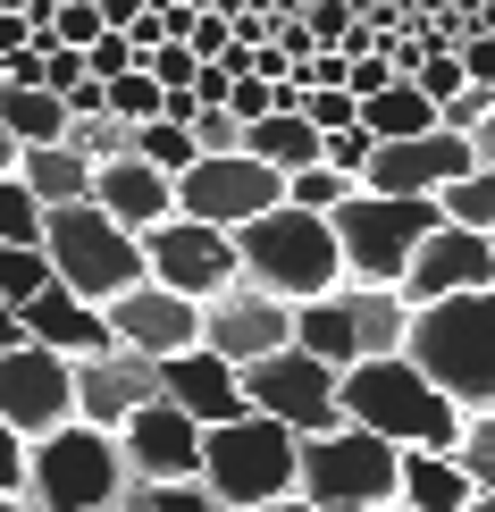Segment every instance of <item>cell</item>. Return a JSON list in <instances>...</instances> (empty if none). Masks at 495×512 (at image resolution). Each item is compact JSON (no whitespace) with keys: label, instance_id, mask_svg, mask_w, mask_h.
<instances>
[{"label":"cell","instance_id":"60d3db41","mask_svg":"<svg viewBox=\"0 0 495 512\" xmlns=\"http://www.w3.org/2000/svg\"><path fill=\"white\" fill-rule=\"evenodd\" d=\"M303 26H311V51H344V42H353V9H344V0H311Z\"/></svg>","mask_w":495,"mask_h":512},{"label":"cell","instance_id":"8992f818","mask_svg":"<svg viewBox=\"0 0 495 512\" xmlns=\"http://www.w3.org/2000/svg\"><path fill=\"white\" fill-rule=\"evenodd\" d=\"M294 462H303V437L286 429V420H269V412H235L219 420V429H202V487L219 496L227 512L235 504H277V496H294Z\"/></svg>","mask_w":495,"mask_h":512},{"label":"cell","instance_id":"277c9868","mask_svg":"<svg viewBox=\"0 0 495 512\" xmlns=\"http://www.w3.org/2000/svg\"><path fill=\"white\" fill-rule=\"evenodd\" d=\"M403 487V445L361 429V420H336V429L303 437V462H294V496L319 512H378L395 504Z\"/></svg>","mask_w":495,"mask_h":512},{"label":"cell","instance_id":"6da1fadb","mask_svg":"<svg viewBox=\"0 0 495 512\" xmlns=\"http://www.w3.org/2000/svg\"><path fill=\"white\" fill-rule=\"evenodd\" d=\"M336 395H344V420H361V429H378L395 445H428V454H454L462 445V403L445 395L412 353L353 361V370L336 378Z\"/></svg>","mask_w":495,"mask_h":512},{"label":"cell","instance_id":"db71d44e","mask_svg":"<svg viewBox=\"0 0 495 512\" xmlns=\"http://www.w3.org/2000/svg\"><path fill=\"white\" fill-rule=\"evenodd\" d=\"M235 512H319V504H303V496H277V504H235Z\"/></svg>","mask_w":495,"mask_h":512},{"label":"cell","instance_id":"816d5d0a","mask_svg":"<svg viewBox=\"0 0 495 512\" xmlns=\"http://www.w3.org/2000/svg\"><path fill=\"white\" fill-rule=\"evenodd\" d=\"M9 345H26V311H17L9 294H0V353H9Z\"/></svg>","mask_w":495,"mask_h":512},{"label":"cell","instance_id":"1f68e13d","mask_svg":"<svg viewBox=\"0 0 495 512\" xmlns=\"http://www.w3.org/2000/svg\"><path fill=\"white\" fill-rule=\"evenodd\" d=\"M51 277H59V269H51V252H42V244H0V294H9L17 311H26Z\"/></svg>","mask_w":495,"mask_h":512},{"label":"cell","instance_id":"d4e9b609","mask_svg":"<svg viewBox=\"0 0 495 512\" xmlns=\"http://www.w3.org/2000/svg\"><path fill=\"white\" fill-rule=\"evenodd\" d=\"M244 152H252V160H269V168H311L319 152H328V135H319L303 110H286V101H277L269 118H252V126H244Z\"/></svg>","mask_w":495,"mask_h":512},{"label":"cell","instance_id":"8fae6325","mask_svg":"<svg viewBox=\"0 0 495 512\" xmlns=\"http://www.w3.org/2000/svg\"><path fill=\"white\" fill-rule=\"evenodd\" d=\"M143 269L160 277V286L193 294V303H210V294H227L244 261H235V236L210 219H185V210H168L160 227H143Z\"/></svg>","mask_w":495,"mask_h":512},{"label":"cell","instance_id":"e0dca14e","mask_svg":"<svg viewBox=\"0 0 495 512\" xmlns=\"http://www.w3.org/2000/svg\"><path fill=\"white\" fill-rule=\"evenodd\" d=\"M462 168H479L470 135H454V126H428V135L378 143L370 168H361V185H370V194H437V185H454Z\"/></svg>","mask_w":495,"mask_h":512},{"label":"cell","instance_id":"ee69618b","mask_svg":"<svg viewBox=\"0 0 495 512\" xmlns=\"http://www.w3.org/2000/svg\"><path fill=\"white\" fill-rule=\"evenodd\" d=\"M462 84H470V76H462V51H428V59H420V93L437 101V110L462 93Z\"/></svg>","mask_w":495,"mask_h":512},{"label":"cell","instance_id":"7bdbcfd3","mask_svg":"<svg viewBox=\"0 0 495 512\" xmlns=\"http://www.w3.org/2000/svg\"><path fill=\"white\" fill-rule=\"evenodd\" d=\"M84 59H93V76H101V84H110V76H126V68H143L135 34H110V26L93 34V51H84Z\"/></svg>","mask_w":495,"mask_h":512},{"label":"cell","instance_id":"11a10c76","mask_svg":"<svg viewBox=\"0 0 495 512\" xmlns=\"http://www.w3.org/2000/svg\"><path fill=\"white\" fill-rule=\"evenodd\" d=\"M261 9H277V17H303V9H311V0H261Z\"/></svg>","mask_w":495,"mask_h":512},{"label":"cell","instance_id":"7c38bea8","mask_svg":"<svg viewBox=\"0 0 495 512\" xmlns=\"http://www.w3.org/2000/svg\"><path fill=\"white\" fill-rule=\"evenodd\" d=\"M0 420H9L17 437H51L59 420H76V361L59 345H42V336H26V345L0 353Z\"/></svg>","mask_w":495,"mask_h":512},{"label":"cell","instance_id":"52a82bcc","mask_svg":"<svg viewBox=\"0 0 495 512\" xmlns=\"http://www.w3.org/2000/svg\"><path fill=\"white\" fill-rule=\"evenodd\" d=\"M328 219H336V244H344V277L353 286H395L445 210H437V194H370V185H353Z\"/></svg>","mask_w":495,"mask_h":512},{"label":"cell","instance_id":"ac0fdd59","mask_svg":"<svg viewBox=\"0 0 495 512\" xmlns=\"http://www.w3.org/2000/svg\"><path fill=\"white\" fill-rule=\"evenodd\" d=\"M160 395V361L135 353V345H110V353H84L76 361V420H93V429H118L135 403Z\"/></svg>","mask_w":495,"mask_h":512},{"label":"cell","instance_id":"d6986e66","mask_svg":"<svg viewBox=\"0 0 495 512\" xmlns=\"http://www.w3.org/2000/svg\"><path fill=\"white\" fill-rule=\"evenodd\" d=\"M160 395H168V403H185L202 429H219V420L244 412V370H235L227 353H210V345H185V353H168V361H160Z\"/></svg>","mask_w":495,"mask_h":512},{"label":"cell","instance_id":"c3c4849f","mask_svg":"<svg viewBox=\"0 0 495 512\" xmlns=\"http://www.w3.org/2000/svg\"><path fill=\"white\" fill-rule=\"evenodd\" d=\"M93 34H101V0H59V42L93 51Z\"/></svg>","mask_w":495,"mask_h":512},{"label":"cell","instance_id":"5bb4252c","mask_svg":"<svg viewBox=\"0 0 495 512\" xmlns=\"http://www.w3.org/2000/svg\"><path fill=\"white\" fill-rule=\"evenodd\" d=\"M118 454H126V479H202V420L185 403H135L118 420Z\"/></svg>","mask_w":495,"mask_h":512},{"label":"cell","instance_id":"ba28073f","mask_svg":"<svg viewBox=\"0 0 495 512\" xmlns=\"http://www.w3.org/2000/svg\"><path fill=\"white\" fill-rule=\"evenodd\" d=\"M42 252H51L59 286L93 294V303H110V294H126L135 277H152V269H143V236H135V227H118L93 194L42 210Z\"/></svg>","mask_w":495,"mask_h":512},{"label":"cell","instance_id":"30bf717a","mask_svg":"<svg viewBox=\"0 0 495 512\" xmlns=\"http://www.w3.org/2000/svg\"><path fill=\"white\" fill-rule=\"evenodd\" d=\"M286 202V168H269V160H252V152H202L177 177V210L185 219H210V227H244V219H261V210Z\"/></svg>","mask_w":495,"mask_h":512},{"label":"cell","instance_id":"ffe728a7","mask_svg":"<svg viewBox=\"0 0 495 512\" xmlns=\"http://www.w3.org/2000/svg\"><path fill=\"white\" fill-rule=\"evenodd\" d=\"M26 336H42V345H59L68 361H84V353H110L118 336H110V311L93 303V294H76V286H42L34 303H26Z\"/></svg>","mask_w":495,"mask_h":512},{"label":"cell","instance_id":"4dcf8cb0","mask_svg":"<svg viewBox=\"0 0 495 512\" xmlns=\"http://www.w3.org/2000/svg\"><path fill=\"white\" fill-rule=\"evenodd\" d=\"M135 152L152 160V168H168V177H185V168L202 160V143H193L185 118H143V126H135Z\"/></svg>","mask_w":495,"mask_h":512},{"label":"cell","instance_id":"74e56055","mask_svg":"<svg viewBox=\"0 0 495 512\" xmlns=\"http://www.w3.org/2000/svg\"><path fill=\"white\" fill-rule=\"evenodd\" d=\"M193 143H202V152H244V118L219 110V101H202V110H193Z\"/></svg>","mask_w":495,"mask_h":512},{"label":"cell","instance_id":"5b68a950","mask_svg":"<svg viewBox=\"0 0 495 512\" xmlns=\"http://www.w3.org/2000/svg\"><path fill=\"white\" fill-rule=\"evenodd\" d=\"M26 496H34L42 512H118V496H126L118 429L59 420L51 437H34V445H26Z\"/></svg>","mask_w":495,"mask_h":512},{"label":"cell","instance_id":"7a4b0ae2","mask_svg":"<svg viewBox=\"0 0 495 512\" xmlns=\"http://www.w3.org/2000/svg\"><path fill=\"white\" fill-rule=\"evenodd\" d=\"M403 353H412L420 370L462 403V412H495V286H470V294H445V303H420Z\"/></svg>","mask_w":495,"mask_h":512},{"label":"cell","instance_id":"681fc988","mask_svg":"<svg viewBox=\"0 0 495 512\" xmlns=\"http://www.w3.org/2000/svg\"><path fill=\"white\" fill-rule=\"evenodd\" d=\"M0 496H26V437L0 420Z\"/></svg>","mask_w":495,"mask_h":512},{"label":"cell","instance_id":"f5cc1de1","mask_svg":"<svg viewBox=\"0 0 495 512\" xmlns=\"http://www.w3.org/2000/svg\"><path fill=\"white\" fill-rule=\"evenodd\" d=\"M470 152H479V160H487V168H495V110H487V118H479V126H470Z\"/></svg>","mask_w":495,"mask_h":512},{"label":"cell","instance_id":"83f0119b","mask_svg":"<svg viewBox=\"0 0 495 512\" xmlns=\"http://www.w3.org/2000/svg\"><path fill=\"white\" fill-rule=\"evenodd\" d=\"M68 152H84L93 168H110L135 152V118H118V110H76L68 118Z\"/></svg>","mask_w":495,"mask_h":512},{"label":"cell","instance_id":"6f0895ef","mask_svg":"<svg viewBox=\"0 0 495 512\" xmlns=\"http://www.w3.org/2000/svg\"><path fill=\"white\" fill-rule=\"evenodd\" d=\"M462 512H495V487H479V496H470V504H462Z\"/></svg>","mask_w":495,"mask_h":512},{"label":"cell","instance_id":"e575fe53","mask_svg":"<svg viewBox=\"0 0 495 512\" xmlns=\"http://www.w3.org/2000/svg\"><path fill=\"white\" fill-rule=\"evenodd\" d=\"M361 177H344V168L328 160H311V168H286V202H303V210H336L344 194H353Z\"/></svg>","mask_w":495,"mask_h":512},{"label":"cell","instance_id":"7402d4cb","mask_svg":"<svg viewBox=\"0 0 495 512\" xmlns=\"http://www.w3.org/2000/svg\"><path fill=\"white\" fill-rule=\"evenodd\" d=\"M294 345L319 353L328 370H353L361 361V319H353V286H328L311 303H294Z\"/></svg>","mask_w":495,"mask_h":512},{"label":"cell","instance_id":"836d02e7","mask_svg":"<svg viewBox=\"0 0 495 512\" xmlns=\"http://www.w3.org/2000/svg\"><path fill=\"white\" fill-rule=\"evenodd\" d=\"M160 101H168V93H160V76H152V68H126V76L101 84V110H118V118H135V126H143V118H160Z\"/></svg>","mask_w":495,"mask_h":512},{"label":"cell","instance_id":"ab89813d","mask_svg":"<svg viewBox=\"0 0 495 512\" xmlns=\"http://www.w3.org/2000/svg\"><path fill=\"white\" fill-rule=\"evenodd\" d=\"M370 152H378V135H370V126H336V135H328V152H319V160H328V168H344V177H361V168H370Z\"/></svg>","mask_w":495,"mask_h":512},{"label":"cell","instance_id":"9f6ffc18","mask_svg":"<svg viewBox=\"0 0 495 512\" xmlns=\"http://www.w3.org/2000/svg\"><path fill=\"white\" fill-rule=\"evenodd\" d=\"M0 168H17V135H9V126H0Z\"/></svg>","mask_w":495,"mask_h":512},{"label":"cell","instance_id":"f35d334b","mask_svg":"<svg viewBox=\"0 0 495 512\" xmlns=\"http://www.w3.org/2000/svg\"><path fill=\"white\" fill-rule=\"evenodd\" d=\"M42 84H51V93L68 101L76 84H93V59H84L76 42H51V51H42Z\"/></svg>","mask_w":495,"mask_h":512},{"label":"cell","instance_id":"8d00e7d4","mask_svg":"<svg viewBox=\"0 0 495 512\" xmlns=\"http://www.w3.org/2000/svg\"><path fill=\"white\" fill-rule=\"evenodd\" d=\"M294 110H303V118L319 126V135H336V126H353V118H361V101L344 93V84H311V93L294 101Z\"/></svg>","mask_w":495,"mask_h":512},{"label":"cell","instance_id":"f907efd6","mask_svg":"<svg viewBox=\"0 0 495 512\" xmlns=\"http://www.w3.org/2000/svg\"><path fill=\"white\" fill-rule=\"evenodd\" d=\"M143 9H152V0H101V26H110V34H135Z\"/></svg>","mask_w":495,"mask_h":512},{"label":"cell","instance_id":"4316f807","mask_svg":"<svg viewBox=\"0 0 495 512\" xmlns=\"http://www.w3.org/2000/svg\"><path fill=\"white\" fill-rule=\"evenodd\" d=\"M361 126H370L378 143H395V135H428V126H437V101L420 93V76H395L386 93L361 101Z\"/></svg>","mask_w":495,"mask_h":512},{"label":"cell","instance_id":"91938a15","mask_svg":"<svg viewBox=\"0 0 495 512\" xmlns=\"http://www.w3.org/2000/svg\"><path fill=\"white\" fill-rule=\"evenodd\" d=\"M378 512H412V504H403V496H395V504H378Z\"/></svg>","mask_w":495,"mask_h":512},{"label":"cell","instance_id":"f6af8a7d","mask_svg":"<svg viewBox=\"0 0 495 512\" xmlns=\"http://www.w3.org/2000/svg\"><path fill=\"white\" fill-rule=\"evenodd\" d=\"M227 110L244 118V126H252V118H269V110H277V84H269L261 68H244V76L227 84Z\"/></svg>","mask_w":495,"mask_h":512},{"label":"cell","instance_id":"94428289","mask_svg":"<svg viewBox=\"0 0 495 512\" xmlns=\"http://www.w3.org/2000/svg\"><path fill=\"white\" fill-rule=\"evenodd\" d=\"M0 9H26V0H0Z\"/></svg>","mask_w":495,"mask_h":512},{"label":"cell","instance_id":"603a6c76","mask_svg":"<svg viewBox=\"0 0 495 512\" xmlns=\"http://www.w3.org/2000/svg\"><path fill=\"white\" fill-rule=\"evenodd\" d=\"M412 512H462L479 487H470V471L454 454H428V445H403V487H395Z\"/></svg>","mask_w":495,"mask_h":512},{"label":"cell","instance_id":"484cf974","mask_svg":"<svg viewBox=\"0 0 495 512\" xmlns=\"http://www.w3.org/2000/svg\"><path fill=\"white\" fill-rule=\"evenodd\" d=\"M68 101L51 93V84H9L0 76V126H9L17 135V152H26V143H68Z\"/></svg>","mask_w":495,"mask_h":512},{"label":"cell","instance_id":"2e32d148","mask_svg":"<svg viewBox=\"0 0 495 512\" xmlns=\"http://www.w3.org/2000/svg\"><path fill=\"white\" fill-rule=\"evenodd\" d=\"M403 303H445V294H470V286H495V236H479V227H454L437 219L428 227V244L412 252V269L395 277Z\"/></svg>","mask_w":495,"mask_h":512},{"label":"cell","instance_id":"f1b7e54d","mask_svg":"<svg viewBox=\"0 0 495 512\" xmlns=\"http://www.w3.org/2000/svg\"><path fill=\"white\" fill-rule=\"evenodd\" d=\"M437 210L454 227H479V236H495V168L479 160V168H462L454 185H437Z\"/></svg>","mask_w":495,"mask_h":512},{"label":"cell","instance_id":"3957f363","mask_svg":"<svg viewBox=\"0 0 495 512\" xmlns=\"http://www.w3.org/2000/svg\"><path fill=\"white\" fill-rule=\"evenodd\" d=\"M235 261H244L252 286L286 294V303H311V294L344 286V244H336V219L328 210H303V202H277L261 219L235 227Z\"/></svg>","mask_w":495,"mask_h":512},{"label":"cell","instance_id":"9a60e30c","mask_svg":"<svg viewBox=\"0 0 495 512\" xmlns=\"http://www.w3.org/2000/svg\"><path fill=\"white\" fill-rule=\"evenodd\" d=\"M101 311H110V336H118V345H135V353H152V361L202 345V303L177 294V286H160V277H135V286L110 294Z\"/></svg>","mask_w":495,"mask_h":512},{"label":"cell","instance_id":"b9f144b4","mask_svg":"<svg viewBox=\"0 0 495 512\" xmlns=\"http://www.w3.org/2000/svg\"><path fill=\"white\" fill-rule=\"evenodd\" d=\"M403 68H395V42H378V51H353V101H370V93H386V84H395Z\"/></svg>","mask_w":495,"mask_h":512},{"label":"cell","instance_id":"4fadbf2b","mask_svg":"<svg viewBox=\"0 0 495 512\" xmlns=\"http://www.w3.org/2000/svg\"><path fill=\"white\" fill-rule=\"evenodd\" d=\"M202 345L227 353L235 370H244V361L294 345V303H286V294H269V286H252V277H235L227 294H210V303H202Z\"/></svg>","mask_w":495,"mask_h":512},{"label":"cell","instance_id":"d590c367","mask_svg":"<svg viewBox=\"0 0 495 512\" xmlns=\"http://www.w3.org/2000/svg\"><path fill=\"white\" fill-rule=\"evenodd\" d=\"M454 462L470 471V487H495V412H462V445Z\"/></svg>","mask_w":495,"mask_h":512},{"label":"cell","instance_id":"f546056e","mask_svg":"<svg viewBox=\"0 0 495 512\" xmlns=\"http://www.w3.org/2000/svg\"><path fill=\"white\" fill-rule=\"evenodd\" d=\"M118 512H227L202 479H126Z\"/></svg>","mask_w":495,"mask_h":512},{"label":"cell","instance_id":"cb8c5ba5","mask_svg":"<svg viewBox=\"0 0 495 512\" xmlns=\"http://www.w3.org/2000/svg\"><path fill=\"white\" fill-rule=\"evenodd\" d=\"M17 177H26V194H34L42 210L93 194V160L68 152V143H26V152H17Z\"/></svg>","mask_w":495,"mask_h":512},{"label":"cell","instance_id":"bcb514c9","mask_svg":"<svg viewBox=\"0 0 495 512\" xmlns=\"http://www.w3.org/2000/svg\"><path fill=\"white\" fill-rule=\"evenodd\" d=\"M487 110H495V84H462V93H454V101L437 110V126H454V135H470V126H479Z\"/></svg>","mask_w":495,"mask_h":512},{"label":"cell","instance_id":"680465c9","mask_svg":"<svg viewBox=\"0 0 495 512\" xmlns=\"http://www.w3.org/2000/svg\"><path fill=\"white\" fill-rule=\"evenodd\" d=\"M0 512H42V504L34 496H0Z\"/></svg>","mask_w":495,"mask_h":512},{"label":"cell","instance_id":"7dc6e473","mask_svg":"<svg viewBox=\"0 0 495 512\" xmlns=\"http://www.w3.org/2000/svg\"><path fill=\"white\" fill-rule=\"evenodd\" d=\"M454 51H462V76L470 84H495V26H470Z\"/></svg>","mask_w":495,"mask_h":512},{"label":"cell","instance_id":"44dd1931","mask_svg":"<svg viewBox=\"0 0 495 512\" xmlns=\"http://www.w3.org/2000/svg\"><path fill=\"white\" fill-rule=\"evenodd\" d=\"M93 202L110 210L118 227H160L168 210H177V177H168V168H152L143 152H126V160H110V168H93Z\"/></svg>","mask_w":495,"mask_h":512},{"label":"cell","instance_id":"9c48e42d","mask_svg":"<svg viewBox=\"0 0 495 512\" xmlns=\"http://www.w3.org/2000/svg\"><path fill=\"white\" fill-rule=\"evenodd\" d=\"M336 378H344V370H328L319 353L277 345V353H261V361H244V403H252V412H269V420H286L294 437H319V429H336V420H344Z\"/></svg>","mask_w":495,"mask_h":512},{"label":"cell","instance_id":"d6a6232c","mask_svg":"<svg viewBox=\"0 0 495 512\" xmlns=\"http://www.w3.org/2000/svg\"><path fill=\"white\" fill-rule=\"evenodd\" d=\"M0 244H42V202L26 194L17 168H0Z\"/></svg>","mask_w":495,"mask_h":512}]
</instances>
